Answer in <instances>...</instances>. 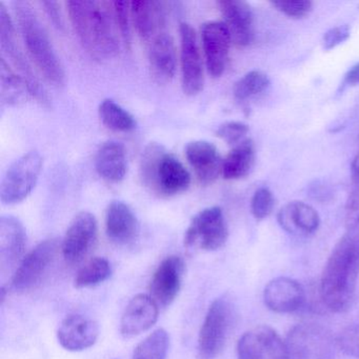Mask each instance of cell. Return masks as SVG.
Segmentation results:
<instances>
[{
  "label": "cell",
  "mask_w": 359,
  "mask_h": 359,
  "mask_svg": "<svg viewBox=\"0 0 359 359\" xmlns=\"http://www.w3.org/2000/svg\"><path fill=\"white\" fill-rule=\"evenodd\" d=\"M359 275V226L346 233L332 250L323 274L319 294L327 310L346 312L352 306Z\"/></svg>",
  "instance_id": "obj_1"
},
{
  "label": "cell",
  "mask_w": 359,
  "mask_h": 359,
  "mask_svg": "<svg viewBox=\"0 0 359 359\" xmlns=\"http://www.w3.org/2000/svg\"><path fill=\"white\" fill-rule=\"evenodd\" d=\"M264 302L273 312H295L304 306L306 292L298 281L289 277H277L264 287Z\"/></svg>",
  "instance_id": "obj_17"
},
{
  "label": "cell",
  "mask_w": 359,
  "mask_h": 359,
  "mask_svg": "<svg viewBox=\"0 0 359 359\" xmlns=\"http://www.w3.org/2000/svg\"><path fill=\"white\" fill-rule=\"evenodd\" d=\"M229 231L224 212L219 207L207 208L191 220L184 235L189 249L216 251L224 247Z\"/></svg>",
  "instance_id": "obj_8"
},
{
  "label": "cell",
  "mask_w": 359,
  "mask_h": 359,
  "mask_svg": "<svg viewBox=\"0 0 359 359\" xmlns=\"http://www.w3.org/2000/svg\"><path fill=\"white\" fill-rule=\"evenodd\" d=\"M43 168V158L37 151H30L16 159L5 176L0 187V197L5 205L22 203L36 186Z\"/></svg>",
  "instance_id": "obj_7"
},
{
  "label": "cell",
  "mask_w": 359,
  "mask_h": 359,
  "mask_svg": "<svg viewBox=\"0 0 359 359\" xmlns=\"http://www.w3.org/2000/svg\"><path fill=\"white\" fill-rule=\"evenodd\" d=\"M169 348V335L163 329L153 332L134 351L133 359H165Z\"/></svg>",
  "instance_id": "obj_32"
},
{
  "label": "cell",
  "mask_w": 359,
  "mask_h": 359,
  "mask_svg": "<svg viewBox=\"0 0 359 359\" xmlns=\"http://www.w3.org/2000/svg\"><path fill=\"white\" fill-rule=\"evenodd\" d=\"M57 239L50 238L41 241L31 250L20 262L12 278L11 287L15 291L22 292L34 287L43 278L48 268L57 254Z\"/></svg>",
  "instance_id": "obj_11"
},
{
  "label": "cell",
  "mask_w": 359,
  "mask_h": 359,
  "mask_svg": "<svg viewBox=\"0 0 359 359\" xmlns=\"http://www.w3.org/2000/svg\"><path fill=\"white\" fill-rule=\"evenodd\" d=\"M255 163V147L251 140H243L226 155L222 163V176L228 180L245 177Z\"/></svg>",
  "instance_id": "obj_27"
},
{
  "label": "cell",
  "mask_w": 359,
  "mask_h": 359,
  "mask_svg": "<svg viewBox=\"0 0 359 359\" xmlns=\"http://www.w3.org/2000/svg\"><path fill=\"white\" fill-rule=\"evenodd\" d=\"M337 346L348 356L359 358V323L346 327L338 335Z\"/></svg>",
  "instance_id": "obj_37"
},
{
  "label": "cell",
  "mask_w": 359,
  "mask_h": 359,
  "mask_svg": "<svg viewBox=\"0 0 359 359\" xmlns=\"http://www.w3.org/2000/svg\"><path fill=\"white\" fill-rule=\"evenodd\" d=\"M67 8L79 41L92 58L104 62L118 54L119 31L112 3L75 0L68 1Z\"/></svg>",
  "instance_id": "obj_2"
},
{
  "label": "cell",
  "mask_w": 359,
  "mask_h": 359,
  "mask_svg": "<svg viewBox=\"0 0 359 359\" xmlns=\"http://www.w3.org/2000/svg\"><path fill=\"white\" fill-rule=\"evenodd\" d=\"M131 18L142 41L152 43L163 32L165 22V4L161 1H132Z\"/></svg>",
  "instance_id": "obj_23"
},
{
  "label": "cell",
  "mask_w": 359,
  "mask_h": 359,
  "mask_svg": "<svg viewBox=\"0 0 359 359\" xmlns=\"http://www.w3.org/2000/svg\"><path fill=\"white\" fill-rule=\"evenodd\" d=\"M180 32L182 90L187 95L195 96L203 91L205 86L203 62L198 39L194 28L187 22L180 25Z\"/></svg>",
  "instance_id": "obj_9"
},
{
  "label": "cell",
  "mask_w": 359,
  "mask_h": 359,
  "mask_svg": "<svg viewBox=\"0 0 359 359\" xmlns=\"http://www.w3.org/2000/svg\"><path fill=\"white\" fill-rule=\"evenodd\" d=\"M248 133H249V127L241 121H228V123H222L216 131V135L220 140L233 147L237 146L243 140H247L245 136Z\"/></svg>",
  "instance_id": "obj_35"
},
{
  "label": "cell",
  "mask_w": 359,
  "mask_h": 359,
  "mask_svg": "<svg viewBox=\"0 0 359 359\" xmlns=\"http://www.w3.org/2000/svg\"><path fill=\"white\" fill-rule=\"evenodd\" d=\"M158 319V304L146 294H138L126 306L121 321L123 337L131 338L150 330Z\"/></svg>",
  "instance_id": "obj_16"
},
{
  "label": "cell",
  "mask_w": 359,
  "mask_h": 359,
  "mask_svg": "<svg viewBox=\"0 0 359 359\" xmlns=\"http://www.w3.org/2000/svg\"><path fill=\"white\" fill-rule=\"evenodd\" d=\"M41 5L45 8V11L47 12L48 16L51 18L52 22L55 24L57 28H62V15L60 12V4L56 1H43Z\"/></svg>",
  "instance_id": "obj_40"
},
{
  "label": "cell",
  "mask_w": 359,
  "mask_h": 359,
  "mask_svg": "<svg viewBox=\"0 0 359 359\" xmlns=\"http://www.w3.org/2000/svg\"><path fill=\"white\" fill-rule=\"evenodd\" d=\"M102 123L115 132H131L136 128V121L131 113L113 100H104L98 108Z\"/></svg>",
  "instance_id": "obj_29"
},
{
  "label": "cell",
  "mask_w": 359,
  "mask_h": 359,
  "mask_svg": "<svg viewBox=\"0 0 359 359\" xmlns=\"http://www.w3.org/2000/svg\"><path fill=\"white\" fill-rule=\"evenodd\" d=\"M201 41L208 72L213 77L224 74L232 45L230 32L224 22H208L201 27Z\"/></svg>",
  "instance_id": "obj_13"
},
{
  "label": "cell",
  "mask_w": 359,
  "mask_h": 359,
  "mask_svg": "<svg viewBox=\"0 0 359 359\" xmlns=\"http://www.w3.org/2000/svg\"><path fill=\"white\" fill-rule=\"evenodd\" d=\"M0 41L1 49L9 58L10 62L15 67L20 76L28 85L31 95L43 106L50 107L51 102L47 91L41 85L36 73L27 60L24 50L18 43L13 20L3 1H0Z\"/></svg>",
  "instance_id": "obj_6"
},
{
  "label": "cell",
  "mask_w": 359,
  "mask_h": 359,
  "mask_svg": "<svg viewBox=\"0 0 359 359\" xmlns=\"http://www.w3.org/2000/svg\"><path fill=\"white\" fill-rule=\"evenodd\" d=\"M348 37H350V29L348 26H339L330 29L323 36V49L327 51L334 49L340 43H344Z\"/></svg>",
  "instance_id": "obj_38"
},
{
  "label": "cell",
  "mask_w": 359,
  "mask_h": 359,
  "mask_svg": "<svg viewBox=\"0 0 359 359\" xmlns=\"http://www.w3.org/2000/svg\"><path fill=\"white\" fill-rule=\"evenodd\" d=\"M237 354L238 359H291L287 342L268 325L245 332L237 344Z\"/></svg>",
  "instance_id": "obj_10"
},
{
  "label": "cell",
  "mask_w": 359,
  "mask_h": 359,
  "mask_svg": "<svg viewBox=\"0 0 359 359\" xmlns=\"http://www.w3.org/2000/svg\"><path fill=\"white\" fill-rule=\"evenodd\" d=\"M140 173L142 184L158 196H175L191 184V174L182 161L157 142H151L142 152Z\"/></svg>",
  "instance_id": "obj_4"
},
{
  "label": "cell",
  "mask_w": 359,
  "mask_h": 359,
  "mask_svg": "<svg viewBox=\"0 0 359 359\" xmlns=\"http://www.w3.org/2000/svg\"><path fill=\"white\" fill-rule=\"evenodd\" d=\"M115 22L121 39L127 47L131 46V3L128 1H114L112 3Z\"/></svg>",
  "instance_id": "obj_33"
},
{
  "label": "cell",
  "mask_w": 359,
  "mask_h": 359,
  "mask_svg": "<svg viewBox=\"0 0 359 359\" xmlns=\"http://www.w3.org/2000/svg\"><path fill=\"white\" fill-rule=\"evenodd\" d=\"M234 306L229 298H216L205 315L198 337V359H215L224 348L233 323Z\"/></svg>",
  "instance_id": "obj_5"
},
{
  "label": "cell",
  "mask_w": 359,
  "mask_h": 359,
  "mask_svg": "<svg viewBox=\"0 0 359 359\" xmlns=\"http://www.w3.org/2000/svg\"><path fill=\"white\" fill-rule=\"evenodd\" d=\"M279 226L292 235L308 236L316 232L320 218L314 208L302 201H292L281 208L277 215Z\"/></svg>",
  "instance_id": "obj_24"
},
{
  "label": "cell",
  "mask_w": 359,
  "mask_h": 359,
  "mask_svg": "<svg viewBox=\"0 0 359 359\" xmlns=\"http://www.w3.org/2000/svg\"><path fill=\"white\" fill-rule=\"evenodd\" d=\"M0 91L1 100L9 106H20L32 96L26 81L10 68L4 57L0 60Z\"/></svg>",
  "instance_id": "obj_28"
},
{
  "label": "cell",
  "mask_w": 359,
  "mask_h": 359,
  "mask_svg": "<svg viewBox=\"0 0 359 359\" xmlns=\"http://www.w3.org/2000/svg\"><path fill=\"white\" fill-rule=\"evenodd\" d=\"M97 232V220L93 214L87 211L77 214L62 241V252L65 260L69 264L81 262L95 245Z\"/></svg>",
  "instance_id": "obj_12"
},
{
  "label": "cell",
  "mask_w": 359,
  "mask_h": 359,
  "mask_svg": "<svg viewBox=\"0 0 359 359\" xmlns=\"http://www.w3.org/2000/svg\"><path fill=\"white\" fill-rule=\"evenodd\" d=\"M95 168L100 177L109 182H121L128 171L127 152L121 142L109 140L104 142L95 157Z\"/></svg>",
  "instance_id": "obj_25"
},
{
  "label": "cell",
  "mask_w": 359,
  "mask_h": 359,
  "mask_svg": "<svg viewBox=\"0 0 359 359\" xmlns=\"http://www.w3.org/2000/svg\"><path fill=\"white\" fill-rule=\"evenodd\" d=\"M27 245L24 224L18 218L4 215L0 218V258L4 264L18 262Z\"/></svg>",
  "instance_id": "obj_26"
},
{
  "label": "cell",
  "mask_w": 359,
  "mask_h": 359,
  "mask_svg": "<svg viewBox=\"0 0 359 359\" xmlns=\"http://www.w3.org/2000/svg\"><path fill=\"white\" fill-rule=\"evenodd\" d=\"M106 232L112 243L119 245H131L140 234V222L133 210L123 203L114 201L106 212Z\"/></svg>",
  "instance_id": "obj_20"
},
{
  "label": "cell",
  "mask_w": 359,
  "mask_h": 359,
  "mask_svg": "<svg viewBox=\"0 0 359 359\" xmlns=\"http://www.w3.org/2000/svg\"><path fill=\"white\" fill-rule=\"evenodd\" d=\"M112 275L110 262L102 257H95L86 264L77 273L74 285L77 289L94 287L108 280Z\"/></svg>",
  "instance_id": "obj_30"
},
{
  "label": "cell",
  "mask_w": 359,
  "mask_h": 359,
  "mask_svg": "<svg viewBox=\"0 0 359 359\" xmlns=\"http://www.w3.org/2000/svg\"><path fill=\"white\" fill-rule=\"evenodd\" d=\"M325 332L314 325H298L290 333L287 346L294 359H325L329 344Z\"/></svg>",
  "instance_id": "obj_21"
},
{
  "label": "cell",
  "mask_w": 359,
  "mask_h": 359,
  "mask_svg": "<svg viewBox=\"0 0 359 359\" xmlns=\"http://www.w3.org/2000/svg\"><path fill=\"white\" fill-rule=\"evenodd\" d=\"M271 4L287 18L295 20L308 16L313 8V4L309 0H275Z\"/></svg>",
  "instance_id": "obj_36"
},
{
  "label": "cell",
  "mask_w": 359,
  "mask_h": 359,
  "mask_svg": "<svg viewBox=\"0 0 359 359\" xmlns=\"http://www.w3.org/2000/svg\"><path fill=\"white\" fill-rule=\"evenodd\" d=\"M275 199L268 188H260L254 193L251 201V212L258 220L271 215L274 209Z\"/></svg>",
  "instance_id": "obj_34"
},
{
  "label": "cell",
  "mask_w": 359,
  "mask_h": 359,
  "mask_svg": "<svg viewBox=\"0 0 359 359\" xmlns=\"http://www.w3.org/2000/svg\"><path fill=\"white\" fill-rule=\"evenodd\" d=\"M11 5L29 55L50 83L62 87L66 83V71L32 4L28 0H13Z\"/></svg>",
  "instance_id": "obj_3"
},
{
  "label": "cell",
  "mask_w": 359,
  "mask_h": 359,
  "mask_svg": "<svg viewBox=\"0 0 359 359\" xmlns=\"http://www.w3.org/2000/svg\"><path fill=\"white\" fill-rule=\"evenodd\" d=\"M351 176H352L353 182L359 186V153L354 157L352 165H351Z\"/></svg>",
  "instance_id": "obj_42"
},
{
  "label": "cell",
  "mask_w": 359,
  "mask_h": 359,
  "mask_svg": "<svg viewBox=\"0 0 359 359\" xmlns=\"http://www.w3.org/2000/svg\"><path fill=\"white\" fill-rule=\"evenodd\" d=\"M359 226V186L352 191L346 203V229Z\"/></svg>",
  "instance_id": "obj_39"
},
{
  "label": "cell",
  "mask_w": 359,
  "mask_h": 359,
  "mask_svg": "<svg viewBox=\"0 0 359 359\" xmlns=\"http://www.w3.org/2000/svg\"><path fill=\"white\" fill-rule=\"evenodd\" d=\"M357 85H359V62L348 71L344 79V86L352 87Z\"/></svg>",
  "instance_id": "obj_41"
},
{
  "label": "cell",
  "mask_w": 359,
  "mask_h": 359,
  "mask_svg": "<svg viewBox=\"0 0 359 359\" xmlns=\"http://www.w3.org/2000/svg\"><path fill=\"white\" fill-rule=\"evenodd\" d=\"M232 43L245 48L254 41V15L249 4L241 0H222L218 3Z\"/></svg>",
  "instance_id": "obj_15"
},
{
  "label": "cell",
  "mask_w": 359,
  "mask_h": 359,
  "mask_svg": "<svg viewBox=\"0 0 359 359\" xmlns=\"http://www.w3.org/2000/svg\"><path fill=\"white\" fill-rule=\"evenodd\" d=\"M100 327L93 319L83 315L67 317L57 331V338L62 348L72 352L87 350L97 341Z\"/></svg>",
  "instance_id": "obj_19"
},
{
  "label": "cell",
  "mask_w": 359,
  "mask_h": 359,
  "mask_svg": "<svg viewBox=\"0 0 359 359\" xmlns=\"http://www.w3.org/2000/svg\"><path fill=\"white\" fill-rule=\"evenodd\" d=\"M186 156L197 180L203 186L213 184L222 174L224 161L217 148L205 140H194L186 147Z\"/></svg>",
  "instance_id": "obj_18"
},
{
  "label": "cell",
  "mask_w": 359,
  "mask_h": 359,
  "mask_svg": "<svg viewBox=\"0 0 359 359\" xmlns=\"http://www.w3.org/2000/svg\"><path fill=\"white\" fill-rule=\"evenodd\" d=\"M184 273V260L180 256L163 259L151 280V297L163 306H170L180 293Z\"/></svg>",
  "instance_id": "obj_14"
},
{
  "label": "cell",
  "mask_w": 359,
  "mask_h": 359,
  "mask_svg": "<svg viewBox=\"0 0 359 359\" xmlns=\"http://www.w3.org/2000/svg\"><path fill=\"white\" fill-rule=\"evenodd\" d=\"M149 64L151 76L159 85H165L174 79L177 68V54L171 35L161 33L150 43Z\"/></svg>",
  "instance_id": "obj_22"
},
{
  "label": "cell",
  "mask_w": 359,
  "mask_h": 359,
  "mask_svg": "<svg viewBox=\"0 0 359 359\" xmlns=\"http://www.w3.org/2000/svg\"><path fill=\"white\" fill-rule=\"evenodd\" d=\"M270 87V79L268 75L260 71H251L243 75L233 88L235 100L239 102H245L252 98L257 97L266 91Z\"/></svg>",
  "instance_id": "obj_31"
}]
</instances>
